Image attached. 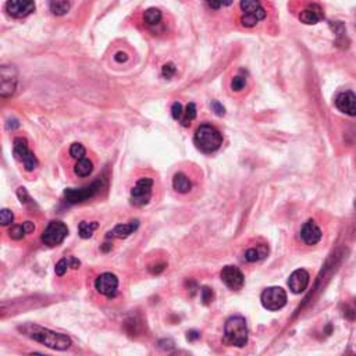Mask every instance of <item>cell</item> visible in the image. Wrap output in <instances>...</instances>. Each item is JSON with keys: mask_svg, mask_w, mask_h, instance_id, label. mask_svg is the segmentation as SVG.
<instances>
[{"mask_svg": "<svg viewBox=\"0 0 356 356\" xmlns=\"http://www.w3.org/2000/svg\"><path fill=\"white\" fill-rule=\"evenodd\" d=\"M18 330L28 338L41 342L42 345H46L48 348H52L56 351H65L71 346V338L68 335L44 329L38 324H24L21 327H18Z\"/></svg>", "mask_w": 356, "mask_h": 356, "instance_id": "cell-1", "label": "cell"}, {"mask_svg": "<svg viewBox=\"0 0 356 356\" xmlns=\"http://www.w3.org/2000/svg\"><path fill=\"white\" fill-rule=\"evenodd\" d=\"M194 142L196 148L203 153H215L223 145V135L216 127L210 124H202L195 132Z\"/></svg>", "mask_w": 356, "mask_h": 356, "instance_id": "cell-2", "label": "cell"}, {"mask_svg": "<svg viewBox=\"0 0 356 356\" xmlns=\"http://www.w3.org/2000/svg\"><path fill=\"white\" fill-rule=\"evenodd\" d=\"M224 342L243 348L248 344V326L242 316H231L224 324Z\"/></svg>", "mask_w": 356, "mask_h": 356, "instance_id": "cell-3", "label": "cell"}, {"mask_svg": "<svg viewBox=\"0 0 356 356\" xmlns=\"http://www.w3.org/2000/svg\"><path fill=\"white\" fill-rule=\"evenodd\" d=\"M241 24L243 27L252 28L266 18V10L260 0H241Z\"/></svg>", "mask_w": 356, "mask_h": 356, "instance_id": "cell-4", "label": "cell"}, {"mask_svg": "<svg viewBox=\"0 0 356 356\" xmlns=\"http://www.w3.org/2000/svg\"><path fill=\"white\" fill-rule=\"evenodd\" d=\"M103 187H104L103 180H96L82 188H67L64 191V198L70 203H81V202H85V200H89L93 196H96Z\"/></svg>", "mask_w": 356, "mask_h": 356, "instance_id": "cell-5", "label": "cell"}, {"mask_svg": "<svg viewBox=\"0 0 356 356\" xmlns=\"http://www.w3.org/2000/svg\"><path fill=\"white\" fill-rule=\"evenodd\" d=\"M13 155H14L17 160H20L24 164V168L27 170L28 173H31L38 167V159L33 155V152L29 151L25 138L18 136V138L14 139V142H13Z\"/></svg>", "mask_w": 356, "mask_h": 356, "instance_id": "cell-6", "label": "cell"}, {"mask_svg": "<svg viewBox=\"0 0 356 356\" xmlns=\"http://www.w3.org/2000/svg\"><path fill=\"white\" fill-rule=\"evenodd\" d=\"M263 308L270 312H277L287 305V292L281 287H269L260 295Z\"/></svg>", "mask_w": 356, "mask_h": 356, "instance_id": "cell-7", "label": "cell"}, {"mask_svg": "<svg viewBox=\"0 0 356 356\" xmlns=\"http://www.w3.org/2000/svg\"><path fill=\"white\" fill-rule=\"evenodd\" d=\"M153 191V180L149 177L139 178L131 191V203L136 207L149 203Z\"/></svg>", "mask_w": 356, "mask_h": 356, "instance_id": "cell-8", "label": "cell"}, {"mask_svg": "<svg viewBox=\"0 0 356 356\" xmlns=\"http://www.w3.org/2000/svg\"><path fill=\"white\" fill-rule=\"evenodd\" d=\"M68 235V228L64 223L53 220L48 224L42 232V242L48 246H57Z\"/></svg>", "mask_w": 356, "mask_h": 356, "instance_id": "cell-9", "label": "cell"}, {"mask_svg": "<svg viewBox=\"0 0 356 356\" xmlns=\"http://www.w3.org/2000/svg\"><path fill=\"white\" fill-rule=\"evenodd\" d=\"M95 288L100 295L106 298H114L119 290V278L112 273H103L95 281Z\"/></svg>", "mask_w": 356, "mask_h": 356, "instance_id": "cell-10", "label": "cell"}, {"mask_svg": "<svg viewBox=\"0 0 356 356\" xmlns=\"http://www.w3.org/2000/svg\"><path fill=\"white\" fill-rule=\"evenodd\" d=\"M220 277H222L223 282L230 290H232V291L242 290L243 284H245V277H243L242 271L238 269V267H235V266H226V267H223Z\"/></svg>", "mask_w": 356, "mask_h": 356, "instance_id": "cell-11", "label": "cell"}, {"mask_svg": "<svg viewBox=\"0 0 356 356\" xmlns=\"http://www.w3.org/2000/svg\"><path fill=\"white\" fill-rule=\"evenodd\" d=\"M0 77H2L0 96L10 97L17 87V70L11 65H3L0 70Z\"/></svg>", "mask_w": 356, "mask_h": 356, "instance_id": "cell-12", "label": "cell"}, {"mask_svg": "<svg viewBox=\"0 0 356 356\" xmlns=\"http://www.w3.org/2000/svg\"><path fill=\"white\" fill-rule=\"evenodd\" d=\"M6 11L14 18H24L35 11V3L33 0H7Z\"/></svg>", "mask_w": 356, "mask_h": 356, "instance_id": "cell-13", "label": "cell"}, {"mask_svg": "<svg viewBox=\"0 0 356 356\" xmlns=\"http://www.w3.org/2000/svg\"><path fill=\"white\" fill-rule=\"evenodd\" d=\"M334 104L341 113L351 117L356 116V95L353 92L345 91L338 93L334 99Z\"/></svg>", "mask_w": 356, "mask_h": 356, "instance_id": "cell-14", "label": "cell"}, {"mask_svg": "<svg viewBox=\"0 0 356 356\" xmlns=\"http://www.w3.org/2000/svg\"><path fill=\"white\" fill-rule=\"evenodd\" d=\"M309 280H310V275H309L308 271L303 269H298L290 275L288 287L294 294H301L308 288Z\"/></svg>", "mask_w": 356, "mask_h": 356, "instance_id": "cell-15", "label": "cell"}, {"mask_svg": "<svg viewBox=\"0 0 356 356\" xmlns=\"http://www.w3.org/2000/svg\"><path fill=\"white\" fill-rule=\"evenodd\" d=\"M322 230L320 227L313 222V220H308L305 223L301 228V239L306 245H316L317 242H320L322 239Z\"/></svg>", "mask_w": 356, "mask_h": 356, "instance_id": "cell-16", "label": "cell"}, {"mask_svg": "<svg viewBox=\"0 0 356 356\" xmlns=\"http://www.w3.org/2000/svg\"><path fill=\"white\" fill-rule=\"evenodd\" d=\"M324 18V13L322 6L317 3H312V5L306 6L301 14H299V20L303 24H308V25H313V24H317Z\"/></svg>", "mask_w": 356, "mask_h": 356, "instance_id": "cell-17", "label": "cell"}, {"mask_svg": "<svg viewBox=\"0 0 356 356\" xmlns=\"http://www.w3.org/2000/svg\"><path fill=\"white\" fill-rule=\"evenodd\" d=\"M138 227H139V222H138V220H132V222L127 223V224H117L112 231L108 232V238L130 237L132 232L136 231Z\"/></svg>", "mask_w": 356, "mask_h": 356, "instance_id": "cell-18", "label": "cell"}, {"mask_svg": "<svg viewBox=\"0 0 356 356\" xmlns=\"http://www.w3.org/2000/svg\"><path fill=\"white\" fill-rule=\"evenodd\" d=\"M267 255H269V246L266 243H260V245L249 248L243 255V259L249 263H255V262H260V260L265 259Z\"/></svg>", "mask_w": 356, "mask_h": 356, "instance_id": "cell-19", "label": "cell"}, {"mask_svg": "<svg viewBox=\"0 0 356 356\" xmlns=\"http://www.w3.org/2000/svg\"><path fill=\"white\" fill-rule=\"evenodd\" d=\"M173 187L178 194H188L192 189V183L184 173H177L173 178Z\"/></svg>", "mask_w": 356, "mask_h": 356, "instance_id": "cell-20", "label": "cell"}, {"mask_svg": "<svg viewBox=\"0 0 356 356\" xmlns=\"http://www.w3.org/2000/svg\"><path fill=\"white\" fill-rule=\"evenodd\" d=\"M71 0H49V9L54 16H64L70 11Z\"/></svg>", "mask_w": 356, "mask_h": 356, "instance_id": "cell-21", "label": "cell"}, {"mask_svg": "<svg viewBox=\"0 0 356 356\" xmlns=\"http://www.w3.org/2000/svg\"><path fill=\"white\" fill-rule=\"evenodd\" d=\"M92 171H93V164L89 159L84 157V159H80L77 164L74 166V173L78 175V177H88L91 175Z\"/></svg>", "mask_w": 356, "mask_h": 356, "instance_id": "cell-22", "label": "cell"}, {"mask_svg": "<svg viewBox=\"0 0 356 356\" xmlns=\"http://www.w3.org/2000/svg\"><path fill=\"white\" fill-rule=\"evenodd\" d=\"M68 267L78 269V267H80V260L74 259V258H63V259L60 260L59 263L56 265V274L60 275V277L64 275Z\"/></svg>", "mask_w": 356, "mask_h": 356, "instance_id": "cell-23", "label": "cell"}, {"mask_svg": "<svg viewBox=\"0 0 356 356\" xmlns=\"http://www.w3.org/2000/svg\"><path fill=\"white\" fill-rule=\"evenodd\" d=\"M144 20L148 25H157L159 22L162 21V11L155 7H151L145 11L144 14Z\"/></svg>", "mask_w": 356, "mask_h": 356, "instance_id": "cell-24", "label": "cell"}, {"mask_svg": "<svg viewBox=\"0 0 356 356\" xmlns=\"http://www.w3.org/2000/svg\"><path fill=\"white\" fill-rule=\"evenodd\" d=\"M99 224L96 222H81L80 223V227H78V232H80V237L84 238V239H88L93 235V231L96 230Z\"/></svg>", "mask_w": 356, "mask_h": 356, "instance_id": "cell-25", "label": "cell"}, {"mask_svg": "<svg viewBox=\"0 0 356 356\" xmlns=\"http://www.w3.org/2000/svg\"><path fill=\"white\" fill-rule=\"evenodd\" d=\"M195 117H196V106H195V103H188L185 112H184L183 119L180 120V123H181L183 127H189L191 121H194Z\"/></svg>", "mask_w": 356, "mask_h": 356, "instance_id": "cell-26", "label": "cell"}, {"mask_svg": "<svg viewBox=\"0 0 356 356\" xmlns=\"http://www.w3.org/2000/svg\"><path fill=\"white\" fill-rule=\"evenodd\" d=\"M25 234H27V231H25V228H24V224H17V226H13L10 230H9V235H10L11 239H14V241L22 239V238L25 237Z\"/></svg>", "mask_w": 356, "mask_h": 356, "instance_id": "cell-27", "label": "cell"}, {"mask_svg": "<svg viewBox=\"0 0 356 356\" xmlns=\"http://www.w3.org/2000/svg\"><path fill=\"white\" fill-rule=\"evenodd\" d=\"M85 153H87V151H85V148H84V145H81V144H73V145H71L70 156L73 157V159H77V160L84 159V157H85Z\"/></svg>", "mask_w": 356, "mask_h": 356, "instance_id": "cell-28", "label": "cell"}, {"mask_svg": "<svg viewBox=\"0 0 356 356\" xmlns=\"http://www.w3.org/2000/svg\"><path fill=\"white\" fill-rule=\"evenodd\" d=\"M245 87H246V80H245L243 77L237 76V77H234V78H232V81H231L232 91L239 92V91H242Z\"/></svg>", "mask_w": 356, "mask_h": 356, "instance_id": "cell-29", "label": "cell"}, {"mask_svg": "<svg viewBox=\"0 0 356 356\" xmlns=\"http://www.w3.org/2000/svg\"><path fill=\"white\" fill-rule=\"evenodd\" d=\"M13 220H14L13 211L9 210V209H3L2 213H0V223H2V226H9V224L13 223Z\"/></svg>", "mask_w": 356, "mask_h": 356, "instance_id": "cell-30", "label": "cell"}, {"mask_svg": "<svg viewBox=\"0 0 356 356\" xmlns=\"http://www.w3.org/2000/svg\"><path fill=\"white\" fill-rule=\"evenodd\" d=\"M206 3L213 10H219V9L224 7V6H231L232 0H206Z\"/></svg>", "mask_w": 356, "mask_h": 356, "instance_id": "cell-31", "label": "cell"}, {"mask_svg": "<svg viewBox=\"0 0 356 356\" xmlns=\"http://www.w3.org/2000/svg\"><path fill=\"white\" fill-rule=\"evenodd\" d=\"M171 116H173L174 120H180L183 119L184 116V112H183V104L180 102H174L173 103V108H171Z\"/></svg>", "mask_w": 356, "mask_h": 356, "instance_id": "cell-32", "label": "cell"}, {"mask_svg": "<svg viewBox=\"0 0 356 356\" xmlns=\"http://www.w3.org/2000/svg\"><path fill=\"white\" fill-rule=\"evenodd\" d=\"M175 71H177V68H175V65L173 64V63H167V64L163 65V70H162V74L164 78H171V77L175 74Z\"/></svg>", "mask_w": 356, "mask_h": 356, "instance_id": "cell-33", "label": "cell"}, {"mask_svg": "<svg viewBox=\"0 0 356 356\" xmlns=\"http://www.w3.org/2000/svg\"><path fill=\"white\" fill-rule=\"evenodd\" d=\"M200 294H202V301H203L205 305H207V303H210L213 301V291H211L209 287H203L200 290Z\"/></svg>", "mask_w": 356, "mask_h": 356, "instance_id": "cell-34", "label": "cell"}, {"mask_svg": "<svg viewBox=\"0 0 356 356\" xmlns=\"http://www.w3.org/2000/svg\"><path fill=\"white\" fill-rule=\"evenodd\" d=\"M17 195H18V199L21 200V203H28L29 200H31V198H29V195L27 194V189L25 188H18V191H17Z\"/></svg>", "mask_w": 356, "mask_h": 356, "instance_id": "cell-35", "label": "cell"}, {"mask_svg": "<svg viewBox=\"0 0 356 356\" xmlns=\"http://www.w3.org/2000/svg\"><path fill=\"white\" fill-rule=\"evenodd\" d=\"M114 60H116L117 63H125V61L128 60V56H127V53H124V52H119V53H116V56H114Z\"/></svg>", "mask_w": 356, "mask_h": 356, "instance_id": "cell-36", "label": "cell"}, {"mask_svg": "<svg viewBox=\"0 0 356 356\" xmlns=\"http://www.w3.org/2000/svg\"><path fill=\"white\" fill-rule=\"evenodd\" d=\"M211 108H213V110H215L216 114H219V116H223V114H224V108H223L219 102L211 103Z\"/></svg>", "mask_w": 356, "mask_h": 356, "instance_id": "cell-37", "label": "cell"}, {"mask_svg": "<svg viewBox=\"0 0 356 356\" xmlns=\"http://www.w3.org/2000/svg\"><path fill=\"white\" fill-rule=\"evenodd\" d=\"M22 224H24V228H25L27 234H31V232L35 231V224L32 222H25L22 223Z\"/></svg>", "mask_w": 356, "mask_h": 356, "instance_id": "cell-38", "label": "cell"}, {"mask_svg": "<svg viewBox=\"0 0 356 356\" xmlns=\"http://www.w3.org/2000/svg\"><path fill=\"white\" fill-rule=\"evenodd\" d=\"M166 345H159L160 348H163V349H171V348H174V342L173 340H162Z\"/></svg>", "mask_w": 356, "mask_h": 356, "instance_id": "cell-39", "label": "cell"}, {"mask_svg": "<svg viewBox=\"0 0 356 356\" xmlns=\"http://www.w3.org/2000/svg\"><path fill=\"white\" fill-rule=\"evenodd\" d=\"M200 335H199V333L198 331H191V333H188V335H187V338H188L189 341H192V340H196V338H199Z\"/></svg>", "mask_w": 356, "mask_h": 356, "instance_id": "cell-40", "label": "cell"}]
</instances>
